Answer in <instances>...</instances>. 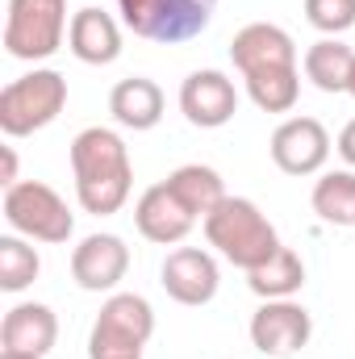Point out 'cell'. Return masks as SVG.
<instances>
[{
	"label": "cell",
	"mask_w": 355,
	"mask_h": 359,
	"mask_svg": "<svg viewBox=\"0 0 355 359\" xmlns=\"http://www.w3.org/2000/svg\"><path fill=\"white\" fill-rule=\"evenodd\" d=\"M309 205L326 226H355V172L351 168L322 172L309 192Z\"/></svg>",
	"instance_id": "obj_21"
},
{
	"label": "cell",
	"mask_w": 355,
	"mask_h": 359,
	"mask_svg": "<svg viewBox=\"0 0 355 359\" xmlns=\"http://www.w3.org/2000/svg\"><path fill=\"white\" fill-rule=\"evenodd\" d=\"M59 343V318L51 305L42 301H21L4 313L0 322V351H17V355H51Z\"/></svg>",
	"instance_id": "obj_15"
},
{
	"label": "cell",
	"mask_w": 355,
	"mask_h": 359,
	"mask_svg": "<svg viewBox=\"0 0 355 359\" xmlns=\"http://www.w3.org/2000/svg\"><path fill=\"white\" fill-rule=\"evenodd\" d=\"M72 176H76V201L92 217H109L130 201L134 188V163L130 147L117 130L88 126L72 138Z\"/></svg>",
	"instance_id": "obj_1"
},
{
	"label": "cell",
	"mask_w": 355,
	"mask_h": 359,
	"mask_svg": "<svg viewBox=\"0 0 355 359\" xmlns=\"http://www.w3.org/2000/svg\"><path fill=\"white\" fill-rule=\"evenodd\" d=\"M117 13H121V25L134 29L138 38L180 46L209 29L217 0H117Z\"/></svg>",
	"instance_id": "obj_6"
},
{
	"label": "cell",
	"mask_w": 355,
	"mask_h": 359,
	"mask_svg": "<svg viewBox=\"0 0 355 359\" xmlns=\"http://www.w3.org/2000/svg\"><path fill=\"white\" fill-rule=\"evenodd\" d=\"M155 334V309L138 292H109L88 334V359H138Z\"/></svg>",
	"instance_id": "obj_4"
},
{
	"label": "cell",
	"mask_w": 355,
	"mask_h": 359,
	"mask_svg": "<svg viewBox=\"0 0 355 359\" xmlns=\"http://www.w3.org/2000/svg\"><path fill=\"white\" fill-rule=\"evenodd\" d=\"M159 284H163V292L172 301L188 305V309H201V305H209L217 297L222 268L201 247H176V251H168V259L159 268Z\"/></svg>",
	"instance_id": "obj_10"
},
{
	"label": "cell",
	"mask_w": 355,
	"mask_h": 359,
	"mask_svg": "<svg viewBox=\"0 0 355 359\" xmlns=\"http://www.w3.org/2000/svg\"><path fill=\"white\" fill-rule=\"evenodd\" d=\"M134 226H138V234H142L147 243H155V247H176V243H184V238L192 234L196 217L184 209V201H180L168 184H151V188L138 196V205H134Z\"/></svg>",
	"instance_id": "obj_14"
},
{
	"label": "cell",
	"mask_w": 355,
	"mask_h": 359,
	"mask_svg": "<svg viewBox=\"0 0 355 359\" xmlns=\"http://www.w3.org/2000/svg\"><path fill=\"white\" fill-rule=\"evenodd\" d=\"M4 222L13 234L29 243H51V247L76 234V213L42 180H17L13 188H4Z\"/></svg>",
	"instance_id": "obj_5"
},
{
	"label": "cell",
	"mask_w": 355,
	"mask_h": 359,
	"mask_svg": "<svg viewBox=\"0 0 355 359\" xmlns=\"http://www.w3.org/2000/svg\"><path fill=\"white\" fill-rule=\"evenodd\" d=\"M163 109H168V96H163V88L155 80H147V76H130V80L113 84V92H109L113 121L121 130H134V134L155 130L163 121Z\"/></svg>",
	"instance_id": "obj_17"
},
{
	"label": "cell",
	"mask_w": 355,
	"mask_h": 359,
	"mask_svg": "<svg viewBox=\"0 0 355 359\" xmlns=\"http://www.w3.org/2000/svg\"><path fill=\"white\" fill-rule=\"evenodd\" d=\"M180 113L196 130H222L239 113V88H234V80L226 72H217V67L192 72L180 84Z\"/></svg>",
	"instance_id": "obj_11"
},
{
	"label": "cell",
	"mask_w": 355,
	"mask_h": 359,
	"mask_svg": "<svg viewBox=\"0 0 355 359\" xmlns=\"http://www.w3.org/2000/svg\"><path fill=\"white\" fill-rule=\"evenodd\" d=\"M130 271V247L121 234H88L72 251V280L84 292H117Z\"/></svg>",
	"instance_id": "obj_12"
},
{
	"label": "cell",
	"mask_w": 355,
	"mask_h": 359,
	"mask_svg": "<svg viewBox=\"0 0 355 359\" xmlns=\"http://www.w3.org/2000/svg\"><path fill=\"white\" fill-rule=\"evenodd\" d=\"M42 271L38 251L29 247V238L21 234H4L0 238V288L4 292H25Z\"/></svg>",
	"instance_id": "obj_23"
},
{
	"label": "cell",
	"mask_w": 355,
	"mask_h": 359,
	"mask_svg": "<svg viewBox=\"0 0 355 359\" xmlns=\"http://www.w3.org/2000/svg\"><path fill=\"white\" fill-rule=\"evenodd\" d=\"M67 29V0H8L4 50L21 63H42L63 46Z\"/></svg>",
	"instance_id": "obj_7"
},
{
	"label": "cell",
	"mask_w": 355,
	"mask_h": 359,
	"mask_svg": "<svg viewBox=\"0 0 355 359\" xmlns=\"http://www.w3.org/2000/svg\"><path fill=\"white\" fill-rule=\"evenodd\" d=\"M243 88L255 109L264 113H293L301 96V67H272V72H251L243 76Z\"/></svg>",
	"instance_id": "obj_22"
},
{
	"label": "cell",
	"mask_w": 355,
	"mask_h": 359,
	"mask_svg": "<svg viewBox=\"0 0 355 359\" xmlns=\"http://www.w3.org/2000/svg\"><path fill=\"white\" fill-rule=\"evenodd\" d=\"M163 184H168L180 201H184V209H188L196 222H205V217H209L226 196H230V192H226V184H222V176H217L213 168H205V163H184V168H176Z\"/></svg>",
	"instance_id": "obj_19"
},
{
	"label": "cell",
	"mask_w": 355,
	"mask_h": 359,
	"mask_svg": "<svg viewBox=\"0 0 355 359\" xmlns=\"http://www.w3.org/2000/svg\"><path fill=\"white\" fill-rule=\"evenodd\" d=\"M138 359H142V355H138Z\"/></svg>",
	"instance_id": "obj_29"
},
{
	"label": "cell",
	"mask_w": 355,
	"mask_h": 359,
	"mask_svg": "<svg viewBox=\"0 0 355 359\" xmlns=\"http://www.w3.org/2000/svg\"><path fill=\"white\" fill-rule=\"evenodd\" d=\"M251 347L267 359H288L297 355L301 347H309L314 339V318L309 309L288 297V301H264L255 313H251Z\"/></svg>",
	"instance_id": "obj_8"
},
{
	"label": "cell",
	"mask_w": 355,
	"mask_h": 359,
	"mask_svg": "<svg viewBox=\"0 0 355 359\" xmlns=\"http://www.w3.org/2000/svg\"><path fill=\"white\" fill-rule=\"evenodd\" d=\"M67 109V80L55 67H34L25 76H17L13 84L0 92V130L4 138H29L38 130H46L51 121H59V113Z\"/></svg>",
	"instance_id": "obj_3"
},
{
	"label": "cell",
	"mask_w": 355,
	"mask_h": 359,
	"mask_svg": "<svg viewBox=\"0 0 355 359\" xmlns=\"http://www.w3.org/2000/svg\"><path fill=\"white\" fill-rule=\"evenodd\" d=\"M230 63L239 67V76L251 72H272V67H297V42L284 25L272 21H251L234 34L230 42Z\"/></svg>",
	"instance_id": "obj_13"
},
{
	"label": "cell",
	"mask_w": 355,
	"mask_h": 359,
	"mask_svg": "<svg viewBox=\"0 0 355 359\" xmlns=\"http://www.w3.org/2000/svg\"><path fill=\"white\" fill-rule=\"evenodd\" d=\"M330 130L318 121V117H284L276 130H272V163L284 172V176H318L330 159Z\"/></svg>",
	"instance_id": "obj_9"
},
{
	"label": "cell",
	"mask_w": 355,
	"mask_h": 359,
	"mask_svg": "<svg viewBox=\"0 0 355 359\" xmlns=\"http://www.w3.org/2000/svg\"><path fill=\"white\" fill-rule=\"evenodd\" d=\"M247 284L260 301H288L305 288V264L293 247H280L267 264L247 271Z\"/></svg>",
	"instance_id": "obj_20"
},
{
	"label": "cell",
	"mask_w": 355,
	"mask_h": 359,
	"mask_svg": "<svg viewBox=\"0 0 355 359\" xmlns=\"http://www.w3.org/2000/svg\"><path fill=\"white\" fill-rule=\"evenodd\" d=\"M0 151H4V172H0V184H4V188H13V184H17V151H13V147H0Z\"/></svg>",
	"instance_id": "obj_26"
},
{
	"label": "cell",
	"mask_w": 355,
	"mask_h": 359,
	"mask_svg": "<svg viewBox=\"0 0 355 359\" xmlns=\"http://www.w3.org/2000/svg\"><path fill=\"white\" fill-rule=\"evenodd\" d=\"M67 50L88 63V67H109L121 59V25L113 13L105 8H80L72 13V29H67Z\"/></svg>",
	"instance_id": "obj_16"
},
{
	"label": "cell",
	"mask_w": 355,
	"mask_h": 359,
	"mask_svg": "<svg viewBox=\"0 0 355 359\" xmlns=\"http://www.w3.org/2000/svg\"><path fill=\"white\" fill-rule=\"evenodd\" d=\"M335 147H339L343 163H347V168L355 172V117L347 121V126H343V130H339V142H335Z\"/></svg>",
	"instance_id": "obj_25"
},
{
	"label": "cell",
	"mask_w": 355,
	"mask_h": 359,
	"mask_svg": "<svg viewBox=\"0 0 355 359\" xmlns=\"http://www.w3.org/2000/svg\"><path fill=\"white\" fill-rule=\"evenodd\" d=\"M205 238H209V247L226 264H234V268H243V271L267 264L284 247L280 234H276V226L264 217V209L255 201H247V196H226L205 217Z\"/></svg>",
	"instance_id": "obj_2"
},
{
	"label": "cell",
	"mask_w": 355,
	"mask_h": 359,
	"mask_svg": "<svg viewBox=\"0 0 355 359\" xmlns=\"http://www.w3.org/2000/svg\"><path fill=\"white\" fill-rule=\"evenodd\" d=\"M351 67H355V50L343 42V38H318V42L305 50V59H301L305 80H309L318 92H326V96L347 92Z\"/></svg>",
	"instance_id": "obj_18"
},
{
	"label": "cell",
	"mask_w": 355,
	"mask_h": 359,
	"mask_svg": "<svg viewBox=\"0 0 355 359\" xmlns=\"http://www.w3.org/2000/svg\"><path fill=\"white\" fill-rule=\"evenodd\" d=\"M305 21L322 38H339L355 25V0H305Z\"/></svg>",
	"instance_id": "obj_24"
},
{
	"label": "cell",
	"mask_w": 355,
	"mask_h": 359,
	"mask_svg": "<svg viewBox=\"0 0 355 359\" xmlns=\"http://www.w3.org/2000/svg\"><path fill=\"white\" fill-rule=\"evenodd\" d=\"M347 96H355V67H351V80H347Z\"/></svg>",
	"instance_id": "obj_28"
},
{
	"label": "cell",
	"mask_w": 355,
	"mask_h": 359,
	"mask_svg": "<svg viewBox=\"0 0 355 359\" xmlns=\"http://www.w3.org/2000/svg\"><path fill=\"white\" fill-rule=\"evenodd\" d=\"M0 359H42V355H17V351H0Z\"/></svg>",
	"instance_id": "obj_27"
}]
</instances>
